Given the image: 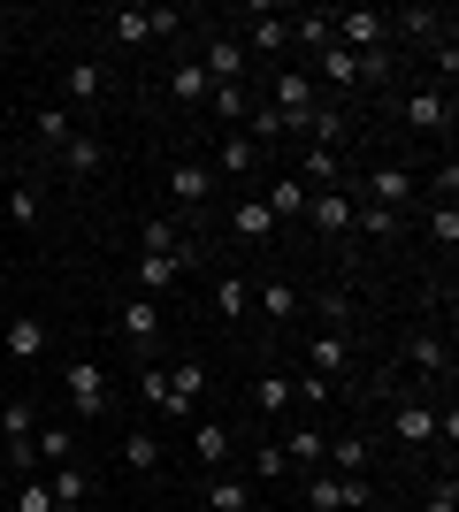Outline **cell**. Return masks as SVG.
Wrapping results in <instances>:
<instances>
[{
    "instance_id": "obj_46",
    "label": "cell",
    "mask_w": 459,
    "mask_h": 512,
    "mask_svg": "<svg viewBox=\"0 0 459 512\" xmlns=\"http://www.w3.org/2000/svg\"><path fill=\"white\" fill-rule=\"evenodd\" d=\"M253 467H261V482H284V451H276V444H261V451H253Z\"/></svg>"
},
{
    "instance_id": "obj_24",
    "label": "cell",
    "mask_w": 459,
    "mask_h": 512,
    "mask_svg": "<svg viewBox=\"0 0 459 512\" xmlns=\"http://www.w3.org/2000/svg\"><path fill=\"white\" fill-rule=\"evenodd\" d=\"M276 451H284V467H322V459H329V444H322V428H314V421H299Z\"/></svg>"
},
{
    "instance_id": "obj_27",
    "label": "cell",
    "mask_w": 459,
    "mask_h": 512,
    "mask_svg": "<svg viewBox=\"0 0 459 512\" xmlns=\"http://www.w3.org/2000/svg\"><path fill=\"white\" fill-rule=\"evenodd\" d=\"M368 459H375V436H337L322 467H329V474H368Z\"/></svg>"
},
{
    "instance_id": "obj_35",
    "label": "cell",
    "mask_w": 459,
    "mask_h": 512,
    "mask_svg": "<svg viewBox=\"0 0 459 512\" xmlns=\"http://www.w3.org/2000/svg\"><path fill=\"white\" fill-rule=\"evenodd\" d=\"M215 176H253V138H245V130H230L215 146Z\"/></svg>"
},
{
    "instance_id": "obj_4",
    "label": "cell",
    "mask_w": 459,
    "mask_h": 512,
    "mask_svg": "<svg viewBox=\"0 0 459 512\" xmlns=\"http://www.w3.org/2000/svg\"><path fill=\"white\" fill-rule=\"evenodd\" d=\"M62 390H69V406H77V421H100V413H108V367L100 360H69Z\"/></svg>"
},
{
    "instance_id": "obj_37",
    "label": "cell",
    "mask_w": 459,
    "mask_h": 512,
    "mask_svg": "<svg viewBox=\"0 0 459 512\" xmlns=\"http://www.w3.org/2000/svg\"><path fill=\"white\" fill-rule=\"evenodd\" d=\"M291 46H299V54H322L329 46V8H314V16L291 23Z\"/></svg>"
},
{
    "instance_id": "obj_26",
    "label": "cell",
    "mask_w": 459,
    "mask_h": 512,
    "mask_svg": "<svg viewBox=\"0 0 459 512\" xmlns=\"http://www.w3.org/2000/svg\"><path fill=\"white\" fill-rule=\"evenodd\" d=\"M245 54H291V23L284 16H253V31H245Z\"/></svg>"
},
{
    "instance_id": "obj_32",
    "label": "cell",
    "mask_w": 459,
    "mask_h": 512,
    "mask_svg": "<svg viewBox=\"0 0 459 512\" xmlns=\"http://www.w3.org/2000/svg\"><path fill=\"white\" fill-rule=\"evenodd\" d=\"M215 314H222V321H245V314H253V283H245L238 268L215 283Z\"/></svg>"
},
{
    "instance_id": "obj_22",
    "label": "cell",
    "mask_w": 459,
    "mask_h": 512,
    "mask_svg": "<svg viewBox=\"0 0 459 512\" xmlns=\"http://www.w3.org/2000/svg\"><path fill=\"white\" fill-rule=\"evenodd\" d=\"M176 276H184V268H176L169 253H138V299H169Z\"/></svg>"
},
{
    "instance_id": "obj_29",
    "label": "cell",
    "mask_w": 459,
    "mask_h": 512,
    "mask_svg": "<svg viewBox=\"0 0 459 512\" xmlns=\"http://www.w3.org/2000/svg\"><path fill=\"white\" fill-rule=\"evenodd\" d=\"M62 92H69V100H77V107L108 100V69H100V62H77V69H69V77H62Z\"/></svg>"
},
{
    "instance_id": "obj_2",
    "label": "cell",
    "mask_w": 459,
    "mask_h": 512,
    "mask_svg": "<svg viewBox=\"0 0 459 512\" xmlns=\"http://www.w3.org/2000/svg\"><path fill=\"white\" fill-rule=\"evenodd\" d=\"M329 39L345 54H391V23L383 8H329Z\"/></svg>"
},
{
    "instance_id": "obj_43",
    "label": "cell",
    "mask_w": 459,
    "mask_h": 512,
    "mask_svg": "<svg viewBox=\"0 0 459 512\" xmlns=\"http://www.w3.org/2000/svg\"><path fill=\"white\" fill-rule=\"evenodd\" d=\"M39 192H31V184H16V192H8V222H16V230H39Z\"/></svg>"
},
{
    "instance_id": "obj_10",
    "label": "cell",
    "mask_w": 459,
    "mask_h": 512,
    "mask_svg": "<svg viewBox=\"0 0 459 512\" xmlns=\"http://www.w3.org/2000/svg\"><path fill=\"white\" fill-rule=\"evenodd\" d=\"M406 375H421V383H444V375H452V344L429 337V329H414V337H406Z\"/></svg>"
},
{
    "instance_id": "obj_14",
    "label": "cell",
    "mask_w": 459,
    "mask_h": 512,
    "mask_svg": "<svg viewBox=\"0 0 459 512\" xmlns=\"http://www.w3.org/2000/svg\"><path fill=\"white\" fill-rule=\"evenodd\" d=\"M161 92H169L176 107H199V100H207V92H215V77H207V69H199L192 54H184V62H176L169 77H161Z\"/></svg>"
},
{
    "instance_id": "obj_9",
    "label": "cell",
    "mask_w": 459,
    "mask_h": 512,
    "mask_svg": "<svg viewBox=\"0 0 459 512\" xmlns=\"http://www.w3.org/2000/svg\"><path fill=\"white\" fill-rule=\"evenodd\" d=\"M391 31H406V39H421V46H437V39H452V8H429V0H414V8H398V16H383Z\"/></svg>"
},
{
    "instance_id": "obj_23",
    "label": "cell",
    "mask_w": 459,
    "mask_h": 512,
    "mask_svg": "<svg viewBox=\"0 0 459 512\" xmlns=\"http://www.w3.org/2000/svg\"><path fill=\"white\" fill-rule=\"evenodd\" d=\"M230 237H238V245H268V237H276V214H268L261 199H245V207H230Z\"/></svg>"
},
{
    "instance_id": "obj_40",
    "label": "cell",
    "mask_w": 459,
    "mask_h": 512,
    "mask_svg": "<svg viewBox=\"0 0 459 512\" xmlns=\"http://www.w3.org/2000/svg\"><path fill=\"white\" fill-rule=\"evenodd\" d=\"M207 107H215L222 123H245V107H253V92H245V85H215V92H207Z\"/></svg>"
},
{
    "instance_id": "obj_19",
    "label": "cell",
    "mask_w": 459,
    "mask_h": 512,
    "mask_svg": "<svg viewBox=\"0 0 459 512\" xmlns=\"http://www.w3.org/2000/svg\"><path fill=\"white\" fill-rule=\"evenodd\" d=\"M46 490H54V512H69V505L92 497V474L77 467V459H62V467H46Z\"/></svg>"
},
{
    "instance_id": "obj_47",
    "label": "cell",
    "mask_w": 459,
    "mask_h": 512,
    "mask_svg": "<svg viewBox=\"0 0 459 512\" xmlns=\"http://www.w3.org/2000/svg\"><path fill=\"white\" fill-rule=\"evenodd\" d=\"M421 512H459V482H452V474H444L437 490H429V505H421Z\"/></svg>"
},
{
    "instance_id": "obj_48",
    "label": "cell",
    "mask_w": 459,
    "mask_h": 512,
    "mask_svg": "<svg viewBox=\"0 0 459 512\" xmlns=\"http://www.w3.org/2000/svg\"><path fill=\"white\" fill-rule=\"evenodd\" d=\"M199 512H207V505H199Z\"/></svg>"
},
{
    "instance_id": "obj_34",
    "label": "cell",
    "mask_w": 459,
    "mask_h": 512,
    "mask_svg": "<svg viewBox=\"0 0 459 512\" xmlns=\"http://www.w3.org/2000/svg\"><path fill=\"white\" fill-rule=\"evenodd\" d=\"M31 130H39V146H46V153H62L69 138H77V123H69V107H39V115H31Z\"/></svg>"
},
{
    "instance_id": "obj_30",
    "label": "cell",
    "mask_w": 459,
    "mask_h": 512,
    "mask_svg": "<svg viewBox=\"0 0 459 512\" xmlns=\"http://www.w3.org/2000/svg\"><path fill=\"white\" fill-rule=\"evenodd\" d=\"M291 406H299V398H291L284 375H261V383H253V413H261V421H284Z\"/></svg>"
},
{
    "instance_id": "obj_13",
    "label": "cell",
    "mask_w": 459,
    "mask_h": 512,
    "mask_svg": "<svg viewBox=\"0 0 459 512\" xmlns=\"http://www.w3.org/2000/svg\"><path fill=\"white\" fill-rule=\"evenodd\" d=\"M414 192H421V184H414V169H375V176H368V207L406 214V207H414Z\"/></svg>"
},
{
    "instance_id": "obj_6",
    "label": "cell",
    "mask_w": 459,
    "mask_h": 512,
    "mask_svg": "<svg viewBox=\"0 0 459 512\" xmlns=\"http://www.w3.org/2000/svg\"><path fill=\"white\" fill-rule=\"evenodd\" d=\"M115 337L138 352V367H146V352L161 344V299H123L115 306Z\"/></svg>"
},
{
    "instance_id": "obj_8",
    "label": "cell",
    "mask_w": 459,
    "mask_h": 512,
    "mask_svg": "<svg viewBox=\"0 0 459 512\" xmlns=\"http://www.w3.org/2000/svg\"><path fill=\"white\" fill-rule=\"evenodd\" d=\"M391 436H398V444H414V451H421V444H437V406L406 390V398L391 406Z\"/></svg>"
},
{
    "instance_id": "obj_38",
    "label": "cell",
    "mask_w": 459,
    "mask_h": 512,
    "mask_svg": "<svg viewBox=\"0 0 459 512\" xmlns=\"http://www.w3.org/2000/svg\"><path fill=\"white\" fill-rule=\"evenodd\" d=\"M322 77H329V85H360V54H345V46L329 39L322 46Z\"/></svg>"
},
{
    "instance_id": "obj_12",
    "label": "cell",
    "mask_w": 459,
    "mask_h": 512,
    "mask_svg": "<svg viewBox=\"0 0 459 512\" xmlns=\"http://www.w3.org/2000/svg\"><path fill=\"white\" fill-rule=\"evenodd\" d=\"M169 199L176 207H207V199H215V169H207V161H176L169 169Z\"/></svg>"
},
{
    "instance_id": "obj_18",
    "label": "cell",
    "mask_w": 459,
    "mask_h": 512,
    "mask_svg": "<svg viewBox=\"0 0 459 512\" xmlns=\"http://www.w3.org/2000/svg\"><path fill=\"white\" fill-rule=\"evenodd\" d=\"M352 237H368V245H398V237H406V214H391V207H352Z\"/></svg>"
},
{
    "instance_id": "obj_25",
    "label": "cell",
    "mask_w": 459,
    "mask_h": 512,
    "mask_svg": "<svg viewBox=\"0 0 459 512\" xmlns=\"http://www.w3.org/2000/svg\"><path fill=\"white\" fill-rule=\"evenodd\" d=\"M31 451H39V467H62V459H77V436L62 421H39L31 428Z\"/></svg>"
},
{
    "instance_id": "obj_41",
    "label": "cell",
    "mask_w": 459,
    "mask_h": 512,
    "mask_svg": "<svg viewBox=\"0 0 459 512\" xmlns=\"http://www.w3.org/2000/svg\"><path fill=\"white\" fill-rule=\"evenodd\" d=\"M421 230H429V237H437V245H444V253H452V245H459V207H452V199H437Z\"/></svg>"
},
{
    "instance_id": "obj_15",
    "label": "cell",
    "mask_w": 459,
    "mask_h": 512,
    "mask_svg": "<svg viewBox=\"0 0 459 512\" xmlns=\"http://www.w3.org/2000/svg\"><path fill=\"white\" fill-rule=\"evenodd\" d=\"M306 199H314V192H306L299 176H276V184L261 192V207L276 214V230H284V222H306Z\"/></svg>"
},
{
    "instance_id": "obj_7",
    "label": "cell",
    "mask_w": 459,
    "mask_h": 512,
    "mask_svg": "<svg viewBox=\"0 0 459 512\" xmlns=\"http://www.w3.org/2000/svg\"><path fill=\"white\" fill-rule=\"evenodd\" d=\"M352 207H360L352 192H314L306 199V230L329 237V245H352Z\"/></svg>"
},
{
    "instance_id": "obj_16",
    "label": "cell",
    "mask_w": 459,
    "mask_h": 512,
    "mask_svg": "<svg viewBox=\"0 0 459 512\" xmlns=\"http://www.w3.org/2000/svg\"><path fill=\"white\" fill-rule=\"evenodd\" d=\"M299 184L306 192H345V161L329 146H306V161H299Z\"/></svg>"
},
{
    "instance_id": "obj_28",
    "label": "cell",
    "mask_w": 459,
    "mask_h": 512,
    "mask_svg": "<svg viewBox=\"0 0 459 512\" xmlns=\"http://www.w3.org/2000/svg\"><path fill=\"white\" fill-rule=\"evenodd\" d=\"M199 505H207V512H253V482H238V474H215Z\"/></svg>"
},
{
    "instance_id": "obj_33",
    "label": "cell",
    "mask_w": 459,
    "mask_h": 512,
    "mask_svg": "<svg viewBox=\"0 0 459 512\" xmlns=\"http://www.w3.org/2000/svg\"><path fill=\"white\" fill-rule=\"evenodd\" d=\"M0 344H8L16 360H39V352H46V321H31V314L8 321V329H0Z\"/></svg>"
},
{
    "instance_id": "obj_39",
    "label": "cell",
    "mask_w": 459,
    "mask_h": 512,
    "mask_svg": "<svg viewBox=\"0 0 459 512\" xmlns=\"http://www.w3.org/2000/svg\"><path fill=\"white\" fill-rule=\"evenodd\" d=\"M169 390L184 398V406H199V390H207V367H199V360H176V367H169Z\"/></svg>"
},
{
    "instance_id": "obj_17",
    "label": "cell",
    "mask_w": 459,
    "mask_h": 512,
    "mask_svg": "<svg viewBox=\"0 0 459 512\" xmlns=\"http://www.w3.org/2000/svg\"><path fill=\"white\" fill-rule=\"evenodd\" d=\"M138 398H146V406L153 413H169V421H184V413H192V406H184V398H176V390H169V367H138Z\"/></svg>"
},
{
    "instance_id": "obj_31",
    "label": "cell",
    "mask_w": 459,
    "mask_h": 512,
    "mask_svg": "<svg viewBox=\"0 0 459 512\" xmlns=\"http://www.w3.org/2000/svg\"><path fill=\"white\" fill-rule=\"evenodd\" d=\"M115 459H123V467H131V474H153V467H161V436H153V428H131Z\"/></svg>"
},
{
    "instance_id": "obj_36",
    "label": "cell",
    "mask_w": 459,
    "mask_h": 512,
    "mask_svg": "<svg viewBox=\"0 0 459 512\" xmlns=\"http://www.w3.org/2000/svg\"><path fill=\"white\" fill-rule=\"evenodd\" d=\"M31 428H39V406H31V398L0 406V436H8V444H31Z\"/></svg>"
},
{
    "instance_id": "obj_45",
    "label": "cell",
    "mask_w": 459,
    "mask_h": 512,
    "mask_svg": "<svg viewBox=\"0 0 459 512\" xmlns=\"http://www.w3.org/2000/svg\"><path fill=\"white\" fill-rule=\"evenodd\" d=\"M314 314L337 321V329H352V299H345V291H322V299H314Z\"/></svg>"
},
{
    "instance_id": "obj_21",
    "label": "cell",
    "mask_w": 459,
    "mask_h": 512,
    "mask_svg": "<svg viewBox=\"0 0 459 512\" xmlns=\"http://www.w3.org/2000/svg\"><path fill=\"white\" fill-rule=\"evenodd\" d=\"M54 161H62V176H69V184H85V176H100V161H108V153H100V138H85V130H77V138H69V146L54 153Z\"/></svg>"
},
{
    "instance_id": "obj_42",
    "label": "cell",
    "mask_w": 459,
    "mask_h": 512,
    "mask_svg": "<svg viewBox=\"0 0 459 512\" xmlns=\"http://www.w3.org/2000/svg\"><path fill=\"white\" fill-rule=\"evenodd\" d=\"M230 459V428L222 421H199V467H222Z\"/></svg>"
},
{
    "instance_id": "obj_1",
    "label": "cell",
    "mask_w": 459,
    "mask_h": 512,
    "mask_svg": "<svg viewBox=\"0 0 459 512\" xmlns=\"http://www.w3.org/2000/svg\"><path fill=\"white\" fill-rule=\"evenodd\" d=\"M184 31V8H115L108 16V39L123 46V54H138V46H153V39H176Z\"/></svg>"
},
{
    "instance_id": "obj_3",
    "label": "cell",
    "mask_w": 459,
    "mask_h": 512,
    "mask_svg": "<svg viewBox=\"0 0 459 512\" xmlns=\"http://www.w3.org/2000/svg\"><path fill=\"white\" fill-rule=\"evenodd\" d=\"M352 367H360V337H352V329H322V337L306 344V375H322L329 390L345 383Z\"/></svg>"
},
{
    "instance_id": "obj_44",
    "label": "cell",
    "mask_w": 459,
    "mask_h": 512,
    "mask_svg": "<svg viewBox=\"0 0 459 512\" xmlns=\"http://www.w3.org/2000/svg\"><path fill=\"white\" fill-rule=\"evenodd\" d=\"M16 512H54V490H46V474H23V482H16Z\"/></svg>"
},
{
    "instance_id": "obj_5",
    "label": "cell",
    "mask_w": 459,
    "mask_h": 512,
    "mask_svg": "<svg viewBox=\"0 0 459 512\" xmlns=\"http://www.w3.org/2000/svg\"><path fill=\"white\" fill-rule=\"evenodd\" d=\"M398 123L414 130V138H437V130H452V92H444V85L406 92V100H398Z\"/></svg>"
},
{
    "instance_id": "obj_11",
    "label": "cell",
    "mask_w": 459,
    "mask_h": 512,
    "mask_svg": "<svg viewBox=\"0 0 459 512\" xmlns=\"http://www.w3.org/2000/svg\"><path fill=\"white\" fill-rule=\"evenodd\" d=\"M199 69H207L215 85H245V77H253V54H245V39H207Z\"/></svg>"
},
{
    "instance_id": "obj_20",
    "label": "cell",
    "mask_w": 459,
    "mask_h": 512,
    "mask_svg": "<svg viewBox=\"0 0 459 512\" xmlns=\"http://www.w3.org/2000/svg\"><path fill=\"white\" fill-rule=\"evenodd\" d=\"M261 314H268V321H299V314H306V291H299L291 276H268V283H261Z\"/></svg>"
}]
</instances>
